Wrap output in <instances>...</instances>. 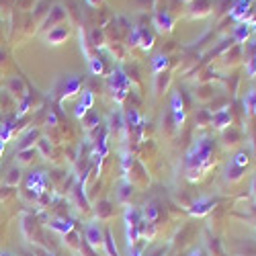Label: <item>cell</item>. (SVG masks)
<instances>
[{
    "mask_svg": "<svg viewBox=\"0 0 256 256\" xmlns=\"http://www.w3.org/2000/svg\"><path fill=\"white\" fill-rule=\"evenodd\" d=\"M207 248H209V256H228V252L224 250L218 238H207Z\"/></svg>",
    "mask_w": 256,
    "mask_h": 256,
    "instance_id": "21",
    "label": "cell"
},
{
    "mask_svg": "<svg viewBox=\"0 0 256 256\" xmlns=\"http://www.w3.org/2000/svg\"><path fill=\"white\" fill-rule=\"evenodd\" d=\"M94 213H96L98 220L106 222V220H111V218L115 216V207H113V203H109V201H98L96 207H94Z\"/></svg>",
    "mask_w": 256,
    "mask_h": 256,
    "instance_id": "14",
    "label": "cell"
},
{
    "mask_svg": "<svg viewBox=\"0 0 256 256\" xmlns=\"http://www.w3.org/2000/svg\"><path fill=\"white\" fill-rule=\"evenodd\" d=\"M88 64H90V72H92V74H96V76L104 74V64H102V60H100L98 56H92V58L88 60Z\"/></svg>",
    "mask_w": 256,
    "mask_h": 256,
    "instance_id": "30",
    "label": "cell"
},
{
    "mask_svg": "<svg viewBox=\"0 0 256 256\" xmlns=\"http://www.w3.org/2000/svg\"><path fill=\"white\" fill-rule=\"evenodd\" d=\"M166 68H168V58L166 56H156L152 60V72L154 74H162Z\"/></svg>",
    "mask_w": 256,
    "mask_h": 256,
    "instance_id": "27",
    "label": "cell"
},
{
    "mask_svg": "<svg viewBox=\"0 0 256 256\" xmlns=\"http://www.w3.org/2000/svg\"><path fill=\"white\" fill-rule=\"evenodd\" d=\"M142 218H144V222L156 224V222H158V218H160V207H158V203H156V201L148 203V205H146V209L142 211Z\"/></svg>",
    "mask_w": 256,
    "mask_h": 256,
    "instance_id": "18",
    "label": "cell"
},
{
    "mask_svg": "<svg viewBox=\"0 0 256 256\" xmlns=\"http://www.w3.org/2000/svg\"><path fill=\"white\" fill-rule=\"evenodd\" d=\"M90 44H92L94 48L102 46V33H100V31H92V39H90Z\"/></svg>",
    "mask_w": 256,
    "mask_h": 256,
    "instance_id": "38",
    "label": "cell"
},
{
    "mask_svg": "<svg viewBox=\"0 0 256 256\" xmlns=\"http://www.w3.org/2000/svg\"><path fill=\"white\" fill-rule=\"evenodd\" d=\"M216 164V150H213L211 138H199L190 146L184 156V174L188 180H199L205 176L207 170Z\"/></svg>",
    "mask_w": 256,
    "mask_h": 256,
    "instance_id": "1",
    "label": "cell"
},
{
    "mask_svg": "<svg viewBox=\"0 0 256 256\" xmlns=\"http://www.w3.org/2000/svg\"><path fill=\"white\" fill-rule=\"evenodd\" d=\"M92 102H94L92 92H90V90H84L82 96H80V100H78V104H76V117L82 119L84 115H86V111L92 106Z\"/></svg>",
    "mask_w": 256,
    "mask_h": 256,
    "instance_id": "13",
    "label": "cell"
},
{
    "mask_svg": "<svg viewBox=\"0 0 256 256\" xmlns=\"http://www.w3.org/2000/svg\"><path fill=\"white\" fill-rule=\"evenodd\" d=\"M6 92H8L10 96H16V98L20 100V98L27 94L23 80H20V78H10V80H8V90H6Z\"/></svg>",
    "mask_w": 256,
    "mask_h": 256,
    "instance_id": "16",
    "label": "cell"
},
{
    "mask_svg": "<svg viewBox=\"0 0 256 256\" xmlns=\"http://www.w3.org/2000/svg\"><path fill=\"white\" fill-rule=\"evenodd\" d=\"M78 252H80L82 256H98L96 250H94L86 240H84V238H82V242H80V250H78Z\"/></svg>",
    "mask_w": 256,
    "mask_h": 256,
    "instance_id": "32",
    "label": "cell"
},
{
    "mask_svg": "<svg viewBox=\"0 0 256 256\" xmlns=\"http://www.w3.org/2000/svg\"><path fill=\"white\" fill-rule=\"evenodd\" d=\"M152 46H154V35L148 31V29L140 27V48L142 50H150Z\"/></svg>",
    "mask_w": 256,
    "mask_h": 256,
    "instance_id": "26",
    "label": "cell"
},
{
    "mask_svg": "<svg viewBox=\"0 0 256 256\" xmlns=\"http://www.w3.org/2000/svg\"><path fill=\"white\" fill-rule=\"evenodd\" d=\"M104 250H106V256H119V250H117V244L113 240V234L109 230H104V242H102Z\"/></svg>",
    "mask_w": 256,
    "mask_h": 256,
    "instance_id": "20",
    "label": "cell"
},
{
    "mask_svg": "<svg viewBox=\"0 0 256 256\" xmlns=\"http://www.w3.org/2000/svg\"><path fill=\"white\" fill-rule=\"evenodd\" d=\"M80 90V78H68L66 84H64V92H62V98L64 96H72Z\"/></svg>",
    "mask_w": 256,
    "mask_h": 256,
    "instance_id": "22",
    "label": "cell"
},
{
    "mask_svg": "<svg viewBox=\"0 0 256 256\" xmlns=\"http://www.w3.org/2000/svg\"><path fill=\"white\" fill-rule=\"evenodd\" d=\"M14 195V188L12 186H6V188H0V199H8Z\"/></svg>",
    "mask_w": 256,
    "mask_h": 256,
    "instance_id": "39",
    "label": "cell"
},
{
    "mask_svg": "<svg viewBox=\"0 0 256 256\" xmlns=\"http://www.w3.org/2000/svg\"><path fill=\"white\" fill-rule=\"evenodd\" d=\"M232 123V113L228 109H222V111H216L211 115V125L216 127V130H226V127H230Z\"/></svg>",
    "mask_w": 256,
    "mask_h": 256,
    "instance_id": "11",
    "label": "cell"
},
{
    "mask_svg": "<svg viewBox=\"0 0 256 256\" xmlns=\"http://www.w3.org/2000/svg\"><path fill=\"white\" fill-rule=\"evenodd\" d=\"M216 199H211V197H199L197 201H193V205L188 207V213L193 218H203L207 216V213L213 211V207H216Z\"/></svg>",
    "mask_w": 256,
    "mask_h": 256,
    "instance_id": "5",
    "label": "cell"
},
{
    "mask_svg": "<svg viewBox=\"0 0 256 256\" xmlns=\"http://www.w3.org/2000/svg\"><path fill=\"white\" fill-rule=\"evenodd\" d=\"M64 240H66V244H68V248L70 250H80V242H82V236L76 232V228L72 230V232H68L66 236H64Z\"/></svg>",
    "mask_w": 256,
    "mask_h": 256,
    "instance_id": "24",
    "label": "cell"
},
{
    "mask_svg": "<svg viewBox=\"0 0 256 256\" xmlns=\"http://www.w3.org/2000/svg\"><path fill=\"white\" fill-rule=\"evenodd\" d=\"M170 113H172V119H174V123H176V127H180L182 125V121H184V104H182V96H180V92H174L172 94V100H170Z\"/></svg>",
    "mask_w": 256,
    "mask_h": 256,
    "instance_id": "6",
    "label": "cell"
},
{
    "mask_svg": "<svg viewBox=\"0 0 256 256\" xmlns=\"http://www.w3.org/2000/svg\"><path fill=\"white\" fill-rule=\"evenodd\" d=\"M130 256H144L142 254V246H138V244L136 246H130Z\"/></svg>",
    "mask_w": 256,
    "mask_h": 256,
    "instance_id": "42",
    "label": "cell"
},
{
    "mask_svg": "<svg viewBox=\"0 0 256 256\" xmlns=\"http://www.w3.org/2000/svg\"><path fill=\"white\" fill-rule=\"evenodd\" d=\"M224 140H226V144H230V146L238 144V140H240V132H238V130H234V127L230 125V127H226V130H224Z\"/></svg>",
    "mask_w": 256,
    "mask_h": 256,
    "instance_id": "28",
    "label": "cell"
},
{
    "mask_svg": "<svg viewBox=\"0 0 256 256\" xmlns=\"http://www.w3.org/2000/svg\"><path fill=\"white\" fill-rule=\"evenodd\" d=\"M172 25H174V20H172V16H170L166 10H158V12L154 14V27H156L160 33L172 31Z\"/></svg>",
    "mask_w": 256,
    "mask_h": 256,
    "instance_id": "10",
    "label": "cell"
},
{
    "mask_svg": "<svg viewBox=\"0 0 256 256\" xmlns=\"http://www.w3.org/2000/svg\"><path fill=\"white\" fill-rule=\"evenodd\" d=\"M84 240H86L94 250H100L102 242H104V230L98 224H86L84 226Z\"/></svg>",
    "mask_w": 256,
    "mask_h": 256,
    "instance_id": "4",
    "label": "cell"
},
{
    "mask_svg": "<svg viewBox=\"0 0 256 256\" xmlns=\"http://www.w3.org/2000/svg\"><path fill=\"white\" fill-rule=\"evenodd\" d=\"M242 2H248V4H250V0H242Z\"/></svg>",
    "mask_w": 256,
    "mask_h": 256,
    "instance_id": "47",
    "label": "cell"
},
{
    "mask_svg": "<svg viewBox=\"0 0 256 256\" xmlns=\"http://www.w3.org/2000/svg\"><path fill=\"white\" fill-rule=\"evenodd\" d=\"M48 226H50V230L62 234V236H66L68 232H72L76 228V222L72 218H56V220H50Z\"/></svg>",
    "mask_w": 256,
    "mask_h": 256,
    "instance_id": "7",
    "label": "cell"
},
{
    "mask_svg": "<svg viewBox=\"0 0 256 256\" xmlns=\"http://www.w3.org/2000/svg\"><path fill=\"white\" fill-rule=\"evenodd\" d=\"M18 180H20V170L18 168H12L10 172H8V176H6V184L8 186H14Z\"/></svg>",
    "mask_w": 256,
    "mask_h": 256,
    "instance_id": "34",
    "label": "cell"
},
{
    "mask_svg": "<svg viewBox=\"0 0 256 256\" xmlns=\"http://www.w3.org/2000/svg\"><path fill=\"white\" fill-rule=\"evenodd\" d=\"M109 86L113 88V94H115V100L117 102H123L130 94V76H127L121 68H113L111 74H109Z\"/></svg>",
    "mask_w": 256,
    "mask_h": 256,
    "instance_id": "3",
    "label": "cell"
},
{
    "mask_svg": "<svg viewBox=\"0 0 256 256\" xmlns=\"http://www.w3.org/2000/svg\"><path fill=\"white\" fill-rule=\"evenodd\" d=\"M232 164H236V166H240V168H246L248 166V162H250V154L246 152V150H240L236 156H234L232 160H230Z\"/></svg>",
    "mask_w": 256,
    "mask_h": 256,
    "instance_id": "29",
    "label": "cell"
},
{
    "mask_svg": "<svg viewBox=\"0 0 256 256\" xmlns=\"http://www.w3.org/2000/svg\"><path fill=\"white\" fill-rule=\"evenodd\" d=\"M230 16H232L234 20H242V23H246V16H250V4H248V2H242V0H238L236 6L230 10Z\"/></svg>",
    "mask_w": 256,
    "mask_h": 256,
    "instance_id": "15",
    "label": "cell"
},
{
    "mask_svg": "<svg viewBox=\"0 0 256 256\" xmlns=\"http://www.w3.org/2000/svg\"><path fill=\"white\" fill-rule=\"evenodd\" d=\"M168 82H170V76L168 74H158L156 76V92H162V88H166L168 86Z\"/></svg>",
    "mask_w": 256,
    "mask_h": 256,
    "instance_id": "33",
    "label": "cell"
},
{
    "mask_svg": "<svg viewBox=\"0 0 256 256\" xmlns=\"http://www.w3.org/2000/svg\"><path fill=\"white\" fill-rule=\"evenodd\" d=\"M250 190H252V195L256 197V176H254V180H252V186H250Z\"/></svg>",
    "mask_w": 256,
    "mask_h": 256,
    "instance_id": "45",
    "label": "cell"
},
{
    "mask_svg": "<svg viewBox=\"0 0 256 256\" xmlns=\"http://www.w3.org/2000/svg\"><path fill=\"white\" fill-rule=\"evenodd\" d=\"M142 211L138 207L125 209V230H127V246H136L140 240V228H142Z\"/></svg>",
    "mask_w": 256,
    "mask_h": 256,
    "instance_id": "2",
    "label": "cell"
},
{
    "mask_svg": "<svg viewBox=\"0 0 256 256\" xmlns=\"http://www.w3.org/2000/svg\"><path fill=\"white\" fill-rule=\"evenodd\" d=\"M132 195H134V184L127 180V178H123V180L119 182V186H117V199H119L121 203H125V201L132 199Z\"/></svg>",
    "mask_w": 256,
    "mask_h": 256,
    "instance_id": "17",
    "label": "cell"
},
{
    "mask_svg": "<svg viewBox=\"0 0 256 256\" xmlns=\"http://www.w3.org/2000/svg\"><path fill=\"white\" fill-rule=\"evenodd\" d=\"M242 172H244V168H240V166H236V164H228V168H226V178L230 180V182H236V180H240L242 178Z\"/></svg>",
    "mask_w": 256,
    "mask_h": 256,
    "instance_id": "25",
    "label": "cell"
},
{
    "mask_svg": "<svg viewBox=\"0 0 256 256\" xmlns=\"http://www.w3.org/2000/svg\"><path fill=\"white\" fill-rule=\"evenodd\" d=\"M186 256H209V254L205 252V248H193Z\"/></svg>",
    "mask_w": 256,
    "mask_h": 256,
    "instance_id": "41",
    "label": "cell"
},
{
    "mask_svg": "<svg viewBox=\"0 0 256 256\" xmlns=\"http://www.w3.org/2000/svg\"><path fill=\"white\" fill-rule=\"evenodd\" d=\"M23 232H25V236L33 242V238H35V242H41L39 238V228H37V220L33 218V216H25L23 218Z\"/></svg>",
    "mask_w": 256,
    "mask_h": 256,
    "instance_id": "12",
    "label": "cell"
},
{
    "mask_svg": "<svg viewBox=\"0 0 256 256\" xmlns=\"http://www.w3.org/2000/svg\"><path fill=\"white\" fill-rule=\"evenodd\" d=\"M130 46L134 48V46H140V27H136L134 31H132V35H130Z\"/></svg>",
    "mask_w": 256,
    "mask_h": 256,
    "instance_id": "36",
    "label": "cell"
},
{
    "mask_svg": "<svg viewBox=\"0 0 256 256\" xmlns=\"http://www.w3.org/2000/svg\"><path fill=\"white\" fill-rule=\"evenodd\" d=\"M4 62H6V52L0 50V64H4Z\"/></svg>",
    "mask_w": 256,
    "mask_h": 256,
    "instance_id": "43",
    "label": "cell"
},
{
    "mask_svg": "<svg viewBox=\"0 0 256 256\" xmlns=\"http://www.w3.org/2000/svg\"><path fill=\"white\" fill-rule=\"evenodd\" d=\"M86 2H88L90 6H98V4L102 2V0H86Z\"/></svg>",
    "mask_w": 256,
    "mask_h": 256,
    "instance_id": "44",
    "label": "cell"
},
{
    "mask_svg": "<svg viewBox=\"0 0 256 256\" xmlns=\"http://www.w3.org/2000/svg\"><path fill=\"white\" fill-rule=\"evenodd\" d=\"M84 123H86V125H84L86 130H90V127H96V123H98V115H90Z\"/></svg>",
    "mask_w": 256,
    "mask_h": 256,
    "instance_id": "40",
    "label": "cell"
},
{
    "mask_svg": "<svg viewBox=\"0 0 256 256\" xmlns=\"http://www.w3.org/2000/svg\"><path fill=\"white\" fill-rule=\"evenodd\" d=\"M0 256H8V254H0Z\"/></svg>",
    "mask_w": 256,
    "mask_h": 256,
    "instance_id": "48",
    "label": "cell"
},
{
    "mask_svg": "<svg viewBox=\"0 0 256 256\" xmlns=\"http://www.w3.org/2000/svg\"><path fill=\"white\" fill-rule=\"evenodd\" d=\"M168 246H170V244H162V246H158L156 250H152V252L148 254V256H166V252H168Z\"/></svg>",
    "mask_w": 256,
    "mask_h": 256,
    "instance_id": "37",
    "label": "cell"
},
{
    "mask_svg": "<svg viewBox=\"0 0 256 256\" xmlns=\"http://www.w3.org/2000/svg\"><path fill=\"white\" fill-rule=\"evenodd\" d=\"M68 35H70V27H68L66 23H60V25H56L54 29H50V33H48V41H50L52 46H60Z\"/></svg>",
    "mask_w": 256,
    "mask_h": 256,
    "instance_id": "9",
    "label": "cell"
},
{
    "mask_svg": "<svg viewBox=\"0 0 256 256\" xmlns=\"http://www.w3.org/2000/svg\"><path fill=\"white\" fill-rule=\"evenodd\" d=\"M250 33H252L250 23H240V25L236 27V31H234V41H236V44H246L248 37H250Z\"/></svg>",
    "mask_w": 256,
    "mask_h": 256,
    "instance_id": "19",
    "label": "cell"
},
{
    "mask_svg": "<svg viewBox=\"0 0 256 256\" xmlns=\"http://www.w3.org/2000/svg\"><path fill=\"white\" fill-rule=\"evenodd\" d=\"M35 154H37V152L33 150V148H29V150H20V152H18V160L23 162V164H29L31 160H35Z\"/></svg>",
    "mask_w": 256,
    "mask_h": 256,
    "instance_id": "31",
    "label": "cell"
},
{
    "mask_svg": "<svg viewBox=\"0 0 256 256\" xmlns=\"http://www.w3.org/2000/svg\"><path fill=\"white\" fill-rule=\"evenodd\" d=\"M4 144H6V142H2V140H0V154H2V150H4Z\"/></svg>",
    "mask_w": 256,
    "mask_h": 256,
    "instance_id": "46",
    "label": "cell"
},
{
    "mask_svg": "<svg viewBox=\"0 0 256 256\" xmlns=\"http://www.w3.org/2000/svg\"><path fill=\"white\" fill-rule=\"evenodd\" d=\"M37 144H39V150H41V154H44V156H50V152H52V146H50V142H48L46 138H41Z\"/></svg>",
    "mask_w": 256,
    "mask_h": 256,
    "instance_id": "35",
    "label": "cell"
},
{
    "mask_svg": "<svg viewBox=\"0 0 256 256\" xmlns=\"http://www.w3.org/2000/svg\"><path fill=\"white\" fill-rule=\"evenodd\" d=\"M184 2H190V0H184Z\"/></svg>",
    "mask_w": 256,
    "mask_h": 256,
    "instance_id": "49",
    "label": "cell"
},
{
    "mask_svg": "<svg viewBox=\"0 0 256 256\" xmlns=\"http://www.w3.org/2000/svg\"><path fill=\"white\" fill-rule=\"evenodd\" d=\"M39 140H41V132L37 130V127H29V130L25 132V136L20 138V142L16 144V152L29 150V148H33V144L39 142Z\"/></svg>",
    "mask_w": 256,
    "mask_h": 256,
    "instance_id": "8",
    "label": "cell"
},
{
    "mask_svg": "<svg viewBox=\"0 0 256 256\" xmlns=\"http://www.w3.org/2000/svg\"><path fill=\"white\" fill-rule=\"evenodd\" d=\"M64 16H66V12H64V8H62V6H56V8L52 10V14H50V16L44 20V27H48V25H50V29H54V27H56L54 23H58V20H62ZM58 25H60V23H58Z\"/></svg>",
    "mask_w": 256,
    "mask_h": 256,
    "instance_id": "23",
    "label": "cell"
}]
</instances>
